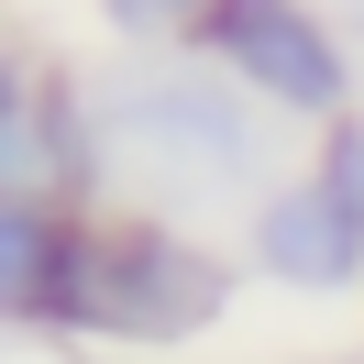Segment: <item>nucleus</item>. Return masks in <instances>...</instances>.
<instances>
[{
	"label": "nucleus",
	"instance_id": "1",
	"mask_svg": "<svg viewBox=\"0 0 364 364\" xmlns=\"http://www.w3.org/2000/svg\"><path fill=\"white\" fill-rule=\"evenodd\" d=\"M221 265L166 232H67L45 298L23 320H67V331H122V342H177V331H210L221 320Z\"/></svg>",
	"mask_w": 364,
	"mask_h": 364
},
{
	"label": "nucleus",
	"instance_id": "2",
	"mask_svg": "<svg viewBox=\"0 0 364 364\" xmlns=\"http://www.w3.org/2000/svg\"><path fill=\"white\" fill-rule=\"evenodd\" d=\"M199 33H210V55H221L243 89L287 100V111H342V55H331V33H320L298 0H210Z\"/></svg>",
	"mask_w": 364,
	"mask_h": 364
},
{
	"label": "nucleus",
	"instance_id": "3",
	"mask_svg": "<svg viewBox=\"0 0 364 364\" xmlns=\"http://www.w3.org/2000/svg\"><path fill=\"white\" fill-rule=\"evenodd\" d=\"M111 122H122L133 144H155V155L199 166V177H232V166H243V111H232L221 89H166V77H122Z\"/></svg>",
	"mask_w": 364,
	"mask_h": 364
},
{
	"label": "nucleus",
	"instance_id": "4",
	"mask_svg": "<svg viewBox=\"0 0 364 364\" xmlns=\"http://www.w3.org/2000/svg\"><path fill=\"white\" fill-rule=\"evenodd\" d=\"M254 243H265V265L287 276V287H353V276H364V221L331 199V188H287V199H265Z\"/></svg>",
	"mask_w": 364,
	"mask_h": 364
},
{
	"label": "nucleus",
	"instance_id": "5",
	"mask_svg": "<svg viewBox=\"0 0 364 364\" xmlns=\"http://www.w3.org/2000/svg\"><path fill=\"white\" fill-rule=\"evenodd\" d=\"M320 188H331V199L364 221V122H353V133H331V155H320Z\"/></svg>",
	"mask_w": 364,
	"mask_h": 364
},
{
	"label": "nucleus",
	"instance_id": "6",
	"mask_svg": "<svg viewBox=\"0 0 364 364\" xmlns=\"http://www.w3.org/2000/svg\"><path fill=\"white\" fill-rule=\"evenodd\" d=\"M100 11H111L122 33H177V23H199L210 0H100Z\"/></svg>",
	"mask_w": 364,
	"mask_h": 364
}]
</instances>
